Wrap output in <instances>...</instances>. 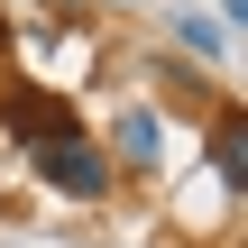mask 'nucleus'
Instances as JSON below:
<instances>
[{
  "label": "nucleus",
  "mask_w": 248,
  "mask_h": 248,
  "mask_svg": "<svg viewBox=\"0 0 248 248\" xmlns=\"http://www.w3.org/2000/svg\"><path fill=\"white\" fill-rule=\"evenodd\" d=\"M175 46H193V55H230V37H221V28H202V18H184V28H175Z\"/></svg>",
  "instance_id": "5"
},
{
  "label": "nucleus",
  "mask_w": 248,
  "mask_h": 248,
  "mask_svg": "<svg viewBox=\"0 0 248 248\" xmlns=\"http://www.w3.org/2000/svg\"><path fill=\"white\" fill-rule=\"evenodd\" d=\"M18 156H28V175H37L46 193H64V202H101V193L120 184V175H110V156H101V147H92L83 129H55V138H28Z\"/></svg>",
  "instance_id": "1"
},
{
  "label": "nucleus",
  "mask_w": 248,
  "mask_h": 248,
  "mask_svg": "<svg viewBox=\"0 0 248 248\" xmlns=\"http://www.w3.org/2000/svg\"><path fill=\"white\" fill-rule=\"evenodd\" d=\"M156 156H166V129H156L147 101H129L110 120V175H156Z\"/></svg>",
  "instance_id": "3"
},
{
  "label": "nucleus",
  "mask_w": 248,
  "mask_h": 248,
  "mask_svg": "<svg viewBox=\"0 0 248 248\" xmlns=\"http://www.w3.org/2000/svg\"><path fill=\"white\" fill-rule=\"evenodd\" d=\"M0 129L28 147V138H55V129H74V110H64V92H46L37 74H9V83H0Z\"/></svg>",
  "instance_id": "2"
},
{
  "label": "nucleus",
  "mask_w": 248,
  "mask_h": 248,
  "mask_svg": "<svg viewBox=\"0 0 248 248\" xmlns=\"http://www.w3.org/2000/svg\"><path fill=\"white\" fill-rule=\"evenodd\" d=\"M212 175H221V193H248V110L239 101H221V120H212Z\"/></svg>",
  "instance_id": "4"
},
{
  "label": "nucleus",
  "mask_w": 248,
  "mask_h": 248,
  "mask_svg": "<svg viewBox=\"0 0 248 248\" xmlns=\"http://www.w3.org/2000/svg\"><path fill=\"white\" fill-rule=\"evenodd\" d=\"M0 37H9V28H0Z\"/></svg>",
  "instance_id": "6"
}]
</instances>
